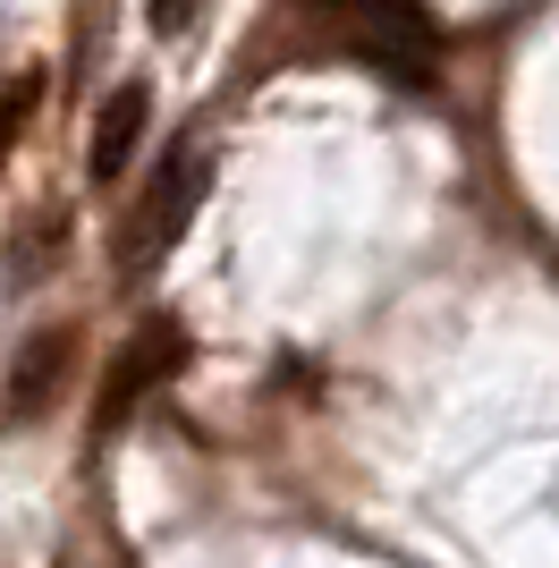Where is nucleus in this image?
I'll return each mask as SVG.
<instances>
[{
    "mask_svg": "<svg viewBox=\"0 0 559 568\" xmlns=\"http://www.w3.org/2000/svg\"><path fill=\"white\" fill-rule=\"evenodd\" d=\"M305 9L323 18V34L348 60L398 77V85H433V69H441V34L416 0H305Z\"/></svg>",
    "mask_w": 559,
    "mask_h": 568,
    "instance_id": "f257e3e1",
    "label": "nucleus"
},
{
    "mask_svg": "<svg viewBox=\"0 0 559 568\" xmlns=\"http://www.w3.org/2000/svg\"><path fill=\"white\" fill-rule=\"evenodd\" d=\"M204 179H212L204 144H170L162 162H153V179L136 187V204L119 221V272H153V263L179 246L186 221H195V204H204Z\"/></svg>",
    "mask_w": 559,
    "mask_h": 568,
    "instance_id": "f03ea898",
    "label": "nucleus"
},
{
    "mask_svg": "<svg viewBox=\"0 0 559 568\" xmlns=\"http://www.w3.org/2000/svg\"><path fill=\"white\" fill-rule=\"evenodd\" d=\"M179 365H186V332L153 314V323H144V332L111 356V374H102V399H93V425L111 433L119 416H136V407L153 399V390H162V382L179 374Z\"/></svg>",
    "mask_w": 559,
    "mask_h": 568,
    "instance_id": "7ed1b4c3",
    "label": "nucleus"
},
{
    "mask_svg": "<svg viewBox=\"0 0 559 568\" xmlns=\"http://www.w3.org/2000/svg\"><path fill=\"white\" fill-rule=\"evenodd\" d=\"M77 365V332L69 323H43V332H26L18 356H9V390H0V416L9 425H43L51 407H60V382Z\"/></svg>",
    "mask_w": 559,
    "mask_h": 568,
    "instance_id": "20e7f679",
    "label": "nucleus"
},
{
    "mask_svg": "<svg viewBox=\"0 0 559 568\" xmlns=\"http://www.w3.org/2000/svg\"><path fill=\"white\" fill-rule=\"evenodd\" d=\"M144 128H153V85H119L102 111H93V144H85V170H93V187H119L128 179V162H136V144Z\"/></svg>",
    "mask_w": 559,
    "mask_h": 568,
    "instance_id": "39448f33",
    "label": "nucleus"
},
{
    "mask_svg": "<svg viewBox=\"0 0 559 568\" xmlns=\"http://www.w3.org/2000/svg\"><path fill=\"white\" fill-rule=\"evenodd\" d=\"M34 102H43V69H26V77H9V85H0V162L18 153V136H26V119H34Z\"/></svg>",
    "mask_w": 559,
    "mask_h": 568,
    "instance_id": "423d86ee",
    "label": "nucleus"
},
{
    "mask_svg": "<svg viewBox=\"0 0 559 568\" xmlns=\"http://www.w3.org/2000/svg\"><path fill=\"white\" fill-rule=\"evenodd\" d=\"M195 9H204V0H144V26H153L162 43H179L186 26H195Z\"/></svg>",
    "mask_w": 559,
    "mask_h": 568,
    "instance_id": "0eeeda50",
    "label": "nucleus"
}]
</instances>
